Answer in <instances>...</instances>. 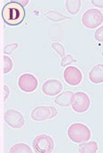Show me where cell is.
Instances as JSON below:
<instances>
[{
    "instance_id": "obj_10",
    "label": "cell",
    "mask_w": 103,
    "mask_h": 153,
    "mask_svg": "<svg viewBox=\"0 0 103 153\" xmlns=\"http://www.w3.org/2000/svg\"><path fill=\"white\" fill-rule=\"evenodd\" d=\"M62 89H63V85L57 79L46 80L41 87V90L43 94L49 97H55L57 95H59Z\"/></svg>"
},
{
    "instance_id": "obj_5",
    "label": "cell",
    "mask_w": 103,
    "mask_h": 153,
    "mask_svg": "<svg viewBox=\"0 0 103 153\" xmlns=\"http://www.w3.org/2000/svg\"><path fill=\"white\" fill-rule=\"evenodd\" d=\"M57 115V110L54 106L40 105L35 107L31 113V118L35 122H43L53 119Z\"/></svg>"
},
{
    "instance_id": "obj_13",
    "label": "cell",
    "mask_w": 103,
    "mask_h": 153,
    "mask_svg": "<svg viewBox=\"0 0 103 153\" xmlns=\"http://www.w3.org/2000/svg\"><path fill=\"white\" fill-rule=\"evenodd\" d=\"M78 149L81 153H96L99 149V146L96 141H86L80 143Z\"/></svg>"
},
{
    "instance_id": "obj_17",
    "label": "cell",
    "mask_w": 103,
    "mask_h": 153,
    "mask_svg": "<svg viewBox=\"0 0 103 153\" xmlns=\"http://www.w3.org/2000/svg\"><path fill=\"white\" fill-rule=\"evenodd\" d=\"M51 48L59 55V57L61 58H64L65 56V48L64 46L59 43V42H53L51 44Z\"/></svg>"
},
{
    "instance_id": "obj_24",
    "label": "cell",
    "mask_w": 103,
    "mask_h": 153,
    "mask_svg": "<svg viewBox=\"0 0 103 153\" xmlns=\"http://www.w3.org/2000/svg\"><path fill=\"white\" fill-rule=\"evenodd\" d=\"M15 2L19 3V4H20L21 6H23V7H26V6H27V4L29 3L28 0H25V1H21V0H17V1H15Z\"/></svg>"
},
{
    "instance_id": "obj_7",
    "label": "cell",
    "mask_w": 103,
    "mask_h": 153,
    "mask_svg": "<svg viewBox=\"0 0 103 153\" xmlns=\"http://www.w3.org/2000/svg\"><path fill=\"white\" fill-rule=\"evenodd\" d=\"M4 119L6 123L13 129H21L25 124L24 115L17 110L9 109L5 113Z\"/></svg>"
},
{
    "instance_id": "obj_23",
    "label": "cell",
    "mask_w": 103,
    "mask_h": 153,
    "mask_svg": "<svg viewBox=\"0 0 103 153\" xmlns=\"http://www.w3.org/2000/svg\"><path fill=\"white\" fill-rule=\"evenodd\" d=\"M9 95H10V89H9V88L7 85H5L4 86V100L5 101L7 100Z\"/></svg>"
},
{
    "instance_id": "obj_9",
    "label": "cell",
    "mask_w": 103,
    "mask_h": 153,
    "mask_svg": "<svg viewBox=\"0 0 103 153\" xmlns=\"http://www.w3.org/2000/svg\"><path fill=\"white\" fill-rule=\"evenodd\" d=\"M64 79L65 81L70 85V86H78L82 80V71L74 67V66H69L66 67L65 69L64 70Z\"/></svg>"
},
{
    "instance_id": "obj_8",
    "label": "cell",
    "mask_w": 103,
    "mask_h": 153,
    "mask_svg": "<svg viewBox=\"0 0 103 153\" xmlns=\"http://www.w3.org/2000/svg\"><path fill=\"white\" fill-rule=\"evenodd\" d=\"M38 79L36 76L30 73H24L19 76L18 87L25 93H32L38 88Z\"/></svg>"
},
{
    "instance_id": "obj_14",
    "label": "cell",
    "mask_w": 103,
    "mask_h": 153,
    "mask_svg": "<svg viewBox=\"0 0 103 153\" xmlns=\"http://www.w3.org/2000/svg\"><path fill=\"white\" fill-rule=\"evenodd\" d=\"M81 4H82L81 0H66L65 1V8L69 14L76 15L80 11Z\"/></svg>"
},
{
    "instance_id": "obj_19",
    "label": "cell",
    "mask_w": 103,
    "mask_h": 153,
    "mask_svg": "<svg viewBox=\"0 0 103 153\" xmlns=\"http://www.w3.org/2000/svg\"><path fill=\"white\" fill-rule=\"evenodd\" d=\"M75 61H76V59H74L72 57L71 54H67L64 58H62V60H61L60 65H61V67H64L65 68V67H67L68 65H70V64H72L73 62H75Z\"/></svg>"
},
{
    "instance_id": "obj_4",
    "label": "cell",
    "mask_w": 103,
    "mask_h": 153,
    "mask_svg": "<svg viewBox=\"0 0 103 153\" xmlns=\"http://www.w3.org/2000/svg\"><path fill=\"white\" fill-rule=\"evenodd\" d=\"M71 106L75 113L82 114L89 110L90 106V99L89 96L82 91L74 93Z\"/></svg>"
},
{
    "instance_id": "obj_11",
    "label": "cell",
    "mask_w": 103,
    "mask_h": 153,
    "mask_svg": "<svg viewBox=\"0 0 103 153\" xmlns=\"http://www.w3.org/2000/svg\"><path fill=\"white\" fill-rule=\"evenodd\" d=\"M89 79L93 84L103 83V64H98L90 69Z\"/></svg>"
},
{
    "instance_id": "obj_20",
    "label": "cell",
    "mask_w": 103,
    "mask_h": 153,
    "mask_svg": "<svg viewBox=\"0 0 103 153\" xmlns=\"http://www.w3.org/2000/svg\"><path fill=\"white\" fill-rule=\"evenodd\" d=\"M94 38L99 42H103V26L99 27L94 33Z\"/></svg>"
},
{
    "instance_id": "obj_25",
    "label": "cell",
    "mask_w": 103,
    "mask_h": 153,
    "mask_svg": "<svg viewBox=\"0 0 103 153\" xmlns=\"http://www.w3.org/2000/svg\"><path fill=\"white\" fill-rule=\"evenodd\" d=\"M102 56H103V51H102Z\"/></svg>"
},
{
    "instance_id": "obj_3",
    "label": "cell",
    "mask_w": 103,
    "mask_h": 153,
    "mask_svg": "<svg viewBox=\"0 0 103 153\" xmlns=\"http://www.w3.org/2000/svg\"><path fill=\"white\" fill-rule=\"evenodd\" d=\"M83 26L89 29H94L103 23V14L96 8L86 10L82 16Z\"/></svg>"
},
{
    "instance_id": "obj_6",
    "label": "cell",
    "mask_w": 103,
    "mask_h": 153,
    "mask_svg": "<svg viewBox=\"0 0 103 153\" xmlns=\"http://www.w3.org/2000/svg\"><path fill=\"white\" fill-rule=\"evenodd\" d=\"M54 140L48 134H40L33 140V149L36 152L50 153L54 150Z\"/></svg>"
},
{
    "instance_id": "obj_1",
    "label": "cell",
    "mask_w": 103,
    "mask_h": 153,
    "mask_svg": "<svg viewBox=\"0 0 103 153\" xmlns=\"http://www.w3.org/2000/svg\"><path fill=\"white\" fill-rule=\"evenodd\" d=\"M2 18L4 22L10 25L15 26L23 23L25 17V11L23 6L15 1L6 4L2 9Z\"/></svg>"
},
{
    "instance_id": "obj_18",
    "label": "cell",
    "mask_w": 103,
    "mask_h": 153,
    "mask_svg": "<svg viewBox=\"0 0 103 153\" xmlns=\"http://www.w3.org/2000/svg\"><path fill=\"white\" fill-rule=\"evenodd\" d=\"M13 68V60L7 55L4 56V73L7 74Z\"/></svg>"
},
{
    "instance_id": "obj_16",
    "label": "cell",
    "mask_w": 103,
    "mask_h": 153,
    "mask_svg": "<svg viewBox=\"0 0 103 153\" xmlns=\"http://www.w3.org/2000/svg\"><path fill=\"white\" fill-rule=\"evenodd\" d=\"M32 149L25 143H17L11 147L9 153H32Z\"/></svg>"
},
{
    "instance_id": "obj_12",
    "label": "cell",
    "mask_w": 103,
    "mask_h": 153,
    "mask_svg": "<svg viewBox=\"0 0 103 153\" xmlns=\"http://www.w3.org/2000/svg\"><path fill=\"white\" fill-rule=\"evenodd\" d=\"M74 93L72 91H65L63 93H60L54 100L55 104L63 107H68L72 104V98H73Z\"/></svg>"
},
{
    "instance_id": "obj_2",
    "label": "cell",
    "mask_w": 103,
    "mask_h": 153,
    "mask_svg": "<svg viewBox=\"0 0 103 153\" xmlns=\"http://www.w3.org/2000/svg\"><path fill=\"white\" fill-rule=\"evenodd\" d=\"M67 136L70 140L74 143H82L90 140L91 132L87 125L81 123H74L69 126Z\"/></svg>"
},
{
    "instance_id": "obj_15",
    "label": "cell",
    "mask_w": 103,
    "mask_h": 153,
    "mask_svg": "<svg viewBox=\"0 0 103 153\" xmlns=\"http://www.w3.org/2000/svg\"><path fill=\"white\" fill-rule=\"evenodd\" d=\"M45 16L48 18V20H49L51 22H55V23H58V22H62V21L66 20V19H70L69 17L64 16L63 14H60L59 12L53 11V10L46 12Z\"/></svg>"
},
{
    "instance_id": "obj_21",
    "label": "cell",
    "mask_w": 103,
    "mask_h": 153,
    "mask_svg": "<svg viewBox=\"0 0 103 153\" xmlns=\"http://www.w3.org/2000/svg\"><path fill=\"white\" fill-rule=\"evenodd\" d=\"M18 43H12V44H8L5 47L4 49V52L5 54H12L13 51L15 50H16L18 48Z\"/></svg>"
},
{
    "instance_id": "obj_22",
    "label": "cell",
    "mask_w": 103,
    "mask_h": 153,
    "mask_svg": "<svg viewBox=\"0 0 103 153\" xmlns=\"http://www.w3.org/2000/svg\"><path fill=\"white\" fill-rule=\"evenodd\" d=\"M91 4L99 8H103V0H91Z\"/></svg>"
}]
</instances>
